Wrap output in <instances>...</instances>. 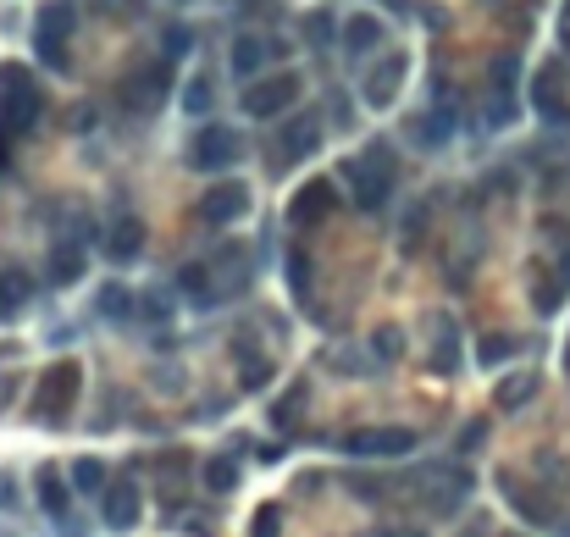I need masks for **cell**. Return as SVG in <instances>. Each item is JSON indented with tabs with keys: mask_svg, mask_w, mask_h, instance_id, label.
Returning a JSON list of instances; mask_svg holds the SVG:
<instances>
[{
	"mask_svg": "<svg viewBox=\"0 0 570 537\" xmlns=\"http://www.w3.org/2000/svg\"><path fill=\"white\" fill-rule=\"evenodd\" d=\"M344 178H349V189H355L360 211H382V205L393 200V189H399V161H393V150L377 139L366 156L344 161Z\"/></svg>",
	"mask_w": 570,
	"mask_h": 537,
	"instance_id": "obj_1",
	"label": "cell"
},
{
	"mask_svg": "<svg viewBox=\"0 0 570 537\" xmlns=\"http://www.w3.org/2000/svg\"><path fill=\"white\" fill-rule=\"evenodd\" d=\"M78 388H84V366H78V360H56V366L39 377L28 416H34L39 427H61V421L72 416V405H78Z\"/></svg>",
	"mask_w": 570,
	"mask_h": 537,
	"instance_id": "obj_2",
	"label": "cell"
},
{
	"mask_svg": "<svg viewBox=\"0 0 570 537\" xmlns=\"http://www.w3.org/2000/svg\"><path fill=\"white\" fill-rule=\"evenodd\" d=\"M39 117H45V95H39L34 72L17 67V61H6V67H0V128L34 133Z\"/></svg>",
	"mask_w": 570,
	"mask_h": 537,
	"instance_id": "obj_3",
	"label": "cell"
},
{
	"mask_svg": "<svg viewBox=\"0 0 570 537\" xmlns=\"http://www.w3.org/2000/svg\"><path fill=\"white\" fill-rule=\"evenodd\" d=\"M321 111H294V117H283L277 122V139H272V150H266V167L277 172V178H283V172H294L299 161H310L321 150Z\"/></svg>",
	"mask_w": 570,
	"mask_h": 537,
	"instance_id": "obj_4",
	"label": "cell"
},
{
	"mask_svg": "<svg viewBox=\"0 0 570 537\" xmlns=\"http://www.w3.org/2000/svg\"><path fill=\"white\" fill-rule=\"evenodd\" d=\"M72 17H78L72 0H45L34 17V50L56 72H72Z\"/></svg>",
	"mask_w": 570,
	"mask_h": 537,
	"instance_id": "obj_5",
	"label": "cell"
},
{
	"mask_svg": "<svg viewBox=\"0 0 570 537\" xmlns=\"http://www.w3.org/2000/svg\"><path fill=\"white\" fill-rule=\"evenodd\" d=\"M471 488H476L471 471L432 466V471H421V510L438 515V521H454V510H465V499H471Z\"/></svg>",
	"mask_w": 570,
	"mask_h": 537,
	"instance_id": "obj_6",
	"label": "cell"
},
{
	"mask_svg": "<svg viewBox=\"0 0 570 537\" xmlns=\"http://www.w3.org/2000/svg\"><path fill=\"white\" fill-rule=\"evenodd\" d=\"M299 72H272V78H250V89H244V117H255V122H272V117H283V111H294V100H299Z\"/></svg>",
	"mask_w": 570,
	"mask_h": 537,
	"instance_id": "obj_7",
	"label": "cell"
},
{
	"mask_svg": "<svg viewBox=\"0 0 570 537\" xmlns=\"http://www.w3.org/2000/svg\"><path fill=\"white\" fill-rule=\"evenodd\" d=\"M238 156H244V139L233 128H216V122H205L189 144V167H200V172H233Z\"/></svg>",
	"mask_w": 570,
	"mask_h": 537,
	"instance_id": "obj_8",
	"label": "cell"
},
{
	"mask_svg": "<svg viewBox=\"0 0 570 537\" xmlns=\"http://www.w3.org/2000/svg\"><path fill=\"white\" fill-rule=\"evenodd\" d=\"M167 84H172L167 61H150V67L128 72V84H122V106H128L133 117H150V111L167 100Z\"/></svg>",
	"mask_w": 570,
	"mask_h": 537,
	"instance_id": "obj_9",
	"label": "cell"
},
{
	"mask_svg": "<svg viewBox=\"0 0 570 537\" xmlns=\"http://www.w3.org/2000/svg\"><path fill=\"white\" fill-rule=\"evenodd\" d=\"M404 72H410V56H404V50H388V56H382L377 67L366 72V84H360V100H366L371 111H388L393 100H399Z\"/></svg>",
	"mask_w": 570,
	"mask_h": 537,
	"instance_id": "obj_10",
	"label": "cell"
},
{
	"mask_svg": "<svg viewBox=\"0 0 570 537\" xmlns=\"http://www.w3.org/2000/svg\"><path fill=\"white\" fill-rule=\"evenodd\" d=\"M349 454H366V460H399V454L416 449V427H366L344 438Z\"/></svg>",
	"mask_w": 570,
	"mask_h": 537,
	"instance_id": "obj_11",
	"label": "cell"
},
{
	"mask_svg": "<svg viewBox=\"0 0 570 537\" xmlns=\"http://www.w3.org/2000/svg\"><path fill=\"white\" fill-rule=\"evenodd\" d=\"M427 366L438 371V377H454L460 371V322H454L449 311H432L427 316Z\"/></svg>",
	"mask_w": 570,
	"mask_h": 537,
	"instance_id": "obj_12",
	"label": "cell"
},
{
	"mask_svg": "<svg viewBox=\"0 0 570 537\" xmlns=\"http://www.w3.org/2000/svg\"><path fill=\"white\" fill-rule=\"evenodd\" d=\"M244 211H250V183H244V178L211 183V189H205V200H200V216H205V222H216V227L238 222Z\"/></svg>",
	"mask_w": 570,
	"mask_h": 537,
	"instance_id": "obj_13",
	"label": "cell"
},
{
	"mask_svg": "<svg viewBox=\"0 0 570 537\" xmlns=\"http://www.w3.org/2000/svg\"><path fill=\"white\" fill-rule=\"evenodd\" d=\"M333 205H338L333 183L310 178V183H299V194L288 200V222H294V227H316V222H327V216H333Z\"/></svg>",
	"mask_w": 570,
	"mask_h": 537,
	"instance_id": "obj_14",
	"label": "cell"
},
{
	"mask_svg": "<svg viewBox=\"0 0 570 537\" xmlns=\"http://www.w3.org/2000/svg\"><path fill=\"white\" fill-rule=\"evenodd\" d=\"M144 515V493L133 488V482H111L106 493H100V521L111 526V532H133Z\"/></svg>",
	"mask_w": 570,
	"mask_h": 537,
	"instance_id": "obj_15",
	"label": "cell"
},
{
	"mask_svg": "<svg viewBox=\"0 0 570 537\" xmlns=\"http://www.w3.org/2000/svg\"><path fill=\"white\" fill-rule=\"evenodd\" d=\"M532 106L543 111L548 122H570V106H565V61H548V67L537 72V84H532Z\"/></svg>",
	"mask_w": 570,
	"mask_h": 537,
	"instance_id": "obj_16",
	"label": "cell"
},
{
	"mask_svg": "<svg viewBox=\"0 0 570 537\" xmlns=\"http://www.w3.org/2000/svg\"><path fill=\"white\" fill-rule=\"evenodd\" d=\"M72 477H61L56 466H39L34 471V499H39V510L50 515V521H67V510H72Z\"/></svg>",
	"mask_w": 570,
	"mask_h": 537,
	"instance_id": "obj_17",
	"label": "cell"
},
{
	"mask_svg": "<svg viewBox=\"0 0 570 537\" xmlns=\"http://www.w3.org/2000/svg\"><path fill=\"white\" fill-rule=\"evenodd\" d=\"M28 305H34V277H28L23 266L0 261V322H17Z\"/></svg>",
	"mask_w": 570,
	"mask_h": 537,
	"instance_id": "obj_18",
	"label": "cell"
},
{
	"mask_svg": "<svg viewBox=\"0 0 570 537\" xmlns=\"http://www.w3.org/2000/svg\"><path fill=\"white\" fill-rule=\"evenodd\" d=\"M84 272H89V255H84V244H78V239H56V244H50V266H45V277H50L56 288H72Z\"/></svg>",
	"mask_w": 570,
	"mask_h": 537,
	"instance_id": "obj_19",
	"label": "cell"
},
{
	"mask_svg": "<svg viewBox=\"0 0 570 537\" xmlns=\"http://www.w3.org/2000/svg\"><path fill=\"white\" fill-rule=\"evenodd\" d=\"M266 61H272V39H261V34H233V45H227V67H233V78H255Z\"/></svg>",
	"mask_w": 570,
	"mask_h": 537,
	"instance_id": "obj_20",
	"label": "cell"
},
{
	"mask_svg": "<svg viewBox=\"0 0 570 537\" xmlns=\"http://www.w3.org/2000/svg\"><path fill=\"white\" fill-rule=\"evenodd\" d=\"M106 255H111L117 266L139 261V255H144V222H139V216H117V222H111V233H106Z\"/></svg>",
	"mask_w": 570,
	"mask_h": 537,
	"instance_id": "obj_21",
	"label": "cell"
},
{
	"mask_svg": "<svg viewBox=\"0 0 570 537\" xmlns=\"http://www.w3.org/2000/svg\"><path fill=\"white\" fill-rule=\"evenodd\" d=\"M382 39H388V28H382V17H371V12H360V17L344 23V50L355 61H366L371 50H382Z\"/></svg>",
	"mask_w": 570,
	"mask_h": 537,
	"instance_id": "obj_22",
	"label": "cell"
},
{
	"mask_svg": "<svg viewBox=\"0 0 570 537\" xmlns=\"http://www.w3.org/2000/svg\"><path fill=\"white\" fill-rule=\"evenodd\" d=\"M178 288L194 299V305H216V299H222V283H216V266L211 261H189L178 272Z\"/></svg>",
	"mask_w": 570,
	"mask_h": 537,
	"instance_id": "obj_23",
	"label": "cell"
},
{
	"mask_svg": "<svg viewBox=\"0 0 570 537\" xmlns=\"http://www.w3.org/2000/svg\"><path fill=\"white\" fill-rule=\"evenodd\" d=\"M537 388H543L537 371H515V377H504L499 388H493V405H499V410H521V405H532V399H537Z\"/></svg>",
	"mask_w": 570,
	"mask_h": 537,
	"instance_id": "obj_24",
	"label": "cell"
},
{
	"mask_svg": "<svg viewBox=\"0 0 570 537\" xmlns=\"http://www.w3.org/2000/svg\"><path fill=\"white\" fill-rule=\"evenodd\" d=\"M133 311H139L133 288H122V283H100V294H95V316H100V322H128Z\"/></svg>",
	"mask_w": 570,
	"mask_h": 537,
	"instance_id": "obj_25",
	"label": "cell"
},
{
	"mask_svg": "<svg viewBox=\"0 0 570 537\" xmlns=\"http://www.w3.org/2000/svg\"><path fill=\"white\" fill-rule=\"evenodd\" d=\"M200 482H205L211 493H233V488H238V460H233V449H216L211 460H205Z\"/></svg>",
	"mask_w": 570,
	"mask_h": 537,
	"instance_id": "obj_26",
	"label": "cell"
},
{
	"mask_svg": "<svg viewBox=\"0 0 570 537\" xmlns=\"http://www.w3.org/2000/svg\"><path fill=\"white\" fill-rule=\"evenodd\" d=\"M305 405H310V382H288V394L272 405V427H294L305 416Z\"/></svg>",
	"mask_w": 570,
	"mask_h": 537,
	"instance_id": "obj_27",
	"label": "cell"
},
{
	"mask_svg": "<svg viewBox=\"0 0 570 537\" xmlns=\"http://www.w3.org/2000/svg\"><path fill=\"white\" fill-rule=\"evenodd\" d=\"M67 477H72V488H78V493H106V488H111V482H106V466H100L95 454L72 460V466H67Z\"/></svg>",
	"mask_w": 570,
	"mask_h": 537,
	"instance_id": "obj_28",
	"label": "cell"
},
{
	"mask_svg": "<svg viewBox=\"0 0 570 537\" xmlns=\"http://www.w3.org/2000/svg\"><path fill=\"white\" fill-rule=\"evenodd\" d=\"M305 45H316V50H327L338 39V12H327V6H321V12H305Z\"/></svg>",
	"mask_w": 570,
	"mask_h": 537,
	"instance_id": "obj_29",
	"label": "cell"
},
{
	"mask_svg": "<svg viewBox=\"0 0 570 537\" xmlns=\"http://www.w3.org/2000/svg\"><path fill=\"white\" fill-rule=\"evenodd\" d=\"M515 355H521V338L515 333H493V338H482V349H476V360H482L487 371L504 366V360H515Z\"/></svg>",
	"mask_w": 570,
	"mask_h": 537,
	"instance_id": "obj_30",
	"label": "cell"
},
{
	"mask_svg": "<svg viewBox=\"0 0 570 537\" xmlns=\"http://www.w3.org/2000/svg\"><path fill=\"white\" fill-rule=\"evenodd\" d=\"M482 122L487 128H510L515 122V89L493 84V95H487V106H482Z\"/></svg>",
	"mask_w": 570,
	"mask_h": 537,
	"instance_id": "obj_31",
	"label": "cell"
},
{
	"mask_svg": "<svg viewBox=\"0 0 570 537\" xmlns=\"http://www.w3.org/2000/svg\"><path fill=\"white\" fill-rule=\"evenodd\" d=\"M565 305V277H537L532 283V311L537 316H554Z\"/></svg>",
	"mask_w": 570,
	"mask_h": 537,
	"instance_id": "obj_32",
	"label": "cell"
},
{
	"mask_svg": "<svg viewBox=\"0 0 570 537\" xmlns=\"http://www.w3.org/2000/svg\"><path fill=\"white\" fill-rule=\"evenodd\" d=\"M504 493H510V504H515V510H521L532 526H548V521H554V504H548V499H532V493H521L515 482H504Z\"/></svg>",
	"mask_w": 570,
	"mask_h": 537,
	"instance_id": "obj_33",
	"label": "cell"
},
{
	"mask_svg": "<svg viewBox=\"0 0 570 537\" xmlns=\"http://www.w3.org/2000/svg\"><path fill=\"white\" fill-rule=\"evenodd\" d=\"M211 106H216L211 78H194V84L183 89V111H189V117H211Z\"/></svg>",
	"mask_w": 570,
	"mask_h": 537,
	"instance_id": "obj_34",
	"label": "cell"
},
{
	"mask_svg": "<svg viewBox=\"0 0 570 537\" xmlns=\"http://www.w3.org/2000/svg\"><path fill=\"white\" fill-rule=\"evenodd\" d=\"M371 349H377V360H399L404 355V333L399 327H377V333H371Z\"/></svg>",
	"mask_w": 570,
	"mask_h": 537,
	"instance_id": "obj_35",
	"label": "cell"
},
{
	"mask_svg": "<svg viewBox=\"0 0 570 537\" xmlns=\"http://www.w3.org/2000/svg\"><path fill=\"white\" fill-rule=\"evenodd\" d=\"M250 537H283V510H277V504H261L255 521H250Z\"/></svg>",
	"mask_w": 570,
	"mask_h": 537,
	"instance_id": "obj_36",
	"label": "cell"
},
{
	"mask_svg": "<svg viewBox=\"0 0 570 537\" xmlns=\"http://www.w3.org/2000/svg\"><path fill=\"white\" fill-rule=\"evenodd\" d=\"M139 316H144V322H167V316H172V299L161 294V288H150V294H139Z\"/></svg>",
	"mask_w": 570,
	"mask_h": 537,
	"instance_id": "obj_37",
	"label": "cell"
},
{
	"mask_svg": "<svg viewBox=\"0 0 570 537\" xmlns=\"http://www.w3.org/2000/svg\"><path fill=\"white\" fill-rule=\"evenodd\" d=\"M189 50H194V34H189L183 23H172V28H167V61L189 56Z\"/></svg>",
	"mask_w": 570,
	"mask_h": 537,
	"instance_id": "obj_38",
	"label": "cell"
},
{
	"mask_svg": "<svg viewBox=\"0 0 570 537\" xmlns=\"http://www.w3.org/2000/svg\"><path fill=\"white\" fill-rule=\"evenodd\" d=\"M427 222H432V216H427V205H416V216L404 222V250H416V244L427 239Z\"/></svg>",
	"mask_w": 570,
	"mask_h": 537,
	"instance_id": "obj_39",
	"label": "cell"
},
{
	"mask_svg": "<svg viewBox=\"0 0 570 537\" xmlns=\"http://www.w3.org/2000/svg\"><path fill=\"white\" fill-rule=\"evenodd\" d=\"M288 283H294V294H305V288H310V261H305V255H288Z\"/></svg>",
	"mask_w": 570,
	"mask_h": 537,
	"instance_id": "obj_40",
	"label": "cell"
},
{
	"mask_svg": "<svg viewBox=\"0 0 570 537\" xmlns=\"http://www.w3.org/2000/svg\"><path fill=\"white\" fill-rule=\"evenodd\" d=\"M266 377H272V366H266L261 355H255V360H244V388H266Z\"/></svg>",
	"mask_w": 570,
	"mask_h": 537,
	"instance_id": "obj_41",
	"label": "cell"
},
{
	"mask_svg": "<svg viewBox=\"0 0 570 537\" xmlns=\"http://www.w3.org/2000/svg\"><path fill=\"white\" fill-rule=\"evenodd\" d=\"M482 438H487V427H482V421H465V432H460V454L482 449Z\"/></svg>",
	"mask_w": 570,
	"mask_h": 537,
	"instance_id": "obj_42",
	"label": "cell"
},
{
	"mask_svg": "<svg viewBox=\"0 0 570 537\" xmlns=\"http://www.w3.org/2000/svg\"><path fill=\"white\" fill-rule=\"evenodd\" d=\"M349 493H355V499H382V482L377 477H349Z\"/></svg>",
	"mask_w": 570,
	"mask_h": 537,
	"instance_id": "obj_43",
	"label": "cell"
},
{
	"mask_svg": "<svg viewBox=\"0 0 570 537\" xmlns=\"http://www.w3.org/2000/svg\"><path fill=\"white\" fill-rule=\"evenodd\" d=\"M0 510H6V515L17 510V477H12V471H0Z\"/></svg>",
	"mask_w": 570,
	"mask_h": 537,
	"instance_id": "obj_44",
	"label": "cell"
},
{
	"mask_svg": "<svg viewBox=\"0 0 570 537\" xmlns=\"http://www.w3.org/2000/svg\"><path fill=\"white\" fill-rule=\"evenodd\" d=\"M371 537H427V532H421V526H377Z\"/></svg>",
	"mask_w": 570,
	"mask_h": 537,
	"instance_id": "obj_45",
	"label": "cell"
},
{
	"mask_svg": "<svg viewBox=\"0 0 570 537\" xmlns=\"http://www.w3.org/2000/svg\"><path fill=\"white\" fill-rule=\"evenodd\" d=\"M454 537H493V532H487V521H482V515H471V521H465Z\"/></svg>",
	"mask_w": 570,
	"mask_h": 537,
	"instance_id": "obj_46",
	"label": "cell"
},
{
	"mask_svg": "<svg viewBox=\"0 0 570 537\" xmlns=\"http://www.w3.org/2000/svg\"><path fill=\"white\" fill-rule=\"evenodd\" d=\"M100 6H106V12H117V17H133V12H139L133 0H100Z\"/></svg>",
	"mask_w": 570,
	"mask_h": 537,
	"instance_id": "obj_47",
	"label": "cell"
},
{
	"mask_svg": "<svg viewBox=\"0 0 570 537\" xmlns=\"http://www.w3.org/2000/svg\"><path fill=\"white\" fill-rule=\"evenodd\" d=\"M559 277L570 283V244H565V255H559Z\"/></svg>",
	"mask_w": 570,
	"mask_h": 537,
	"instance_id": "obj_48",
	"label": "cell"
},
{
	"mask_svg": "<svg viewBox=\"0 0 570 537\" xmlns=\"http://www.w3.org/2000/svg\"><path fill=\"white\" fill-rule=\"evenodd\" d=\"M0 537H17V532H0Z\"/></svg>",
	"mask_w": 570,
	"mask_h": 537,
	"instance_id": "obj_49",
	"label": "cell"
},
{
	"mask_svg": "<svg viewBox=\"0 0 570 537\" xmlns=\"http://www.w3.org/2000/svg\"><path fill=\"white\" fill-rule=\"evenodd\" d=\"M565 17H570V0H565Z\"/></svg>",
	"mask_w": 570,
	"mask_h": 537,
	"instance_id": "obj_50",
	"label": "cell"
},
{
	"mask_svg": "<svg viewBox=\"0 0 570 537\" xmlns=\"http://www.w3.org/2000/svg\"><path fill=\"white\" fill-rule=\"evenodd\" d=\"M565 537H570V526H565Z\"/></svg>",
	"mask_w": 570,
	"mask_h": 537,
	"instance_id": "obj_51",
	"label": "cell"
}]
</instances>
